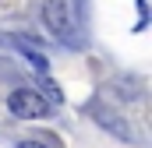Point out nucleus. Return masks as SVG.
<instances>
[{"label": "nucleus", "mask_w": 152, "mask_h": 148, "mask_svg": "<svg viewBox=\"0 0 152 148\" xmlns=\"http://www.w3.org/2000/svg\"><path fill=\"white\" fill-rule=\"evenodd\" d=\"M42 21L53 32V39L78 46V28H75V18H71L67 0H42Z\"/></svg>", "instance_id": "obj_1"}, {"label": "nucleus", "mask_w": 152, "mask_h": 148, "mask_svg": "<svg viewBox=\"0 0 152 148\" xmlns=\"http://www.w3.org/2000/svg\"><path fill=\"white\" fill-rule=\"evenodd\" d=\"M7 106H11V113H14L18 120H42V116H50V110H53V106L42 99V92H32V88L11 92Z\"/></svg>", "instance_id": "obj_2"}, {"label": "nucleus", "mask_w": 152, "mask_h": 148, "mask_svg": "<svg viewBox=\"0 0 152 148\" xmlns=\"http://www.w3.org/2000/svg\"><path fill=\"white\" fill-rule=\"evenodd\" d=\"M88 116H96V123H99V127H106L113 138H124V141H138V138L131 134L127 120H120V116H117L113 110H106L103 102H92V106H88Z\"/></svg>", "instance_id": "obj_3"}, {"label": "nucleus", "mask_w": 152, "mask_h": 148, "mask_svg": "<svg viewBox=\"0 0 152 148\" xmlns=\"http://www.w3.org/2000/svg\"><path fill=\"white\" fill-rule=\"evenodd\" d=\"M14 46L21 49V57H25V60H28V64H32L36 71H46V67H50V64H46V57L39 53V49L32 46V42H28V39H14Z\"/></svg>", "instance_id": "obj_4"}, {"label": "nucleus", "mask_w": 152, "mask_h": 148, "mask_svg": "<svg viewBox=\"0 0 152 148\" xmlns=\"http://www.w3.org/2000/svg\"><path fill=\"white\" fill-rule=\"evenodd\" d=\"M18 148H50V145H46V141H21Z\"/></svg>", "instance_id": "obj_5"}]
</instances>
